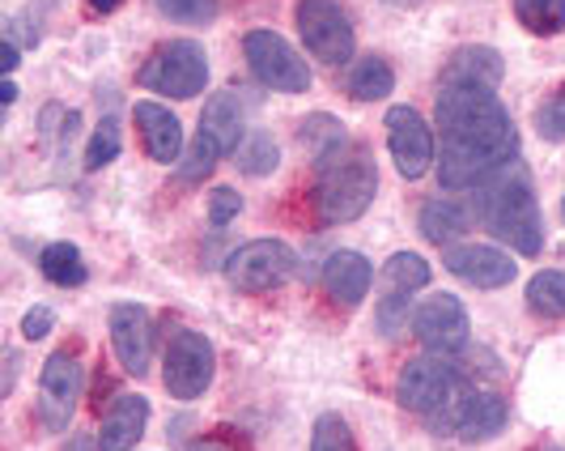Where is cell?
Wrapping results in <instances>:
<instances>
[{"instance_id": "1", "label": "cell", "mask_w": 565, "mask_h": 451, "mask_svg": "<svg viewBox=\"0 0 565 451\" xmlns=\"http://www.w3.org/2000/svg\"><path fill=\"white\" fill-rule=\"evenodd\" d=\"M434 119L443 128V162L438 179L447 192H463L489 179L493 170L514 162L519 133L502 98L484 85H443Z\"/></svg>"}, {"instance_id": "2", "label": "cell", "mask_w": 565, "mask_h": 451, "mask_svg": "<svg viewBox=\"0 0 565 451\" xmlns=\"http://www.w3.org/2000/svg\"><path fill=\"white\" fill-rule=\"evenodd\" d=\"M472 218L519 255H540L544 248V218L532 192V175L519 158L472 188Z\"/></svg>"}, {"instance_id": "3", "label": "cell", "mask_w": 565, "mask_h": 451, "mask_svg": "<svg viewBox=\"0 0 565 451\" xmlns=\"http://www.w3.org/2000/svg\"><path fill=\"white\" fill-rule=\"evenodd\" d=\"M379 197V170L366 154H349L328 162L319 183H315V213L323 226H349L366 213Z\"/></svg>"}, {"instance_id": "4", "label": "cell", "mask_w": 565, "mask_h": 451, "mask_svg": "<svg viewBox=\"0 0 565 451\" xmlns=\"http://www.w3.org/2000/svg\"><path fill=\"white\" fill-rule=\"evenodd\" d=\"M137 82H141V90L167 94V98H196L209 85V56L192 39H170L145 60Z\"/></svg>"}, {"instance_id": "5", "label": "cell", "mask_w": 565, "mask_h": 451, "mask_svg": "<svg viewBox=\"0 0 565 451\" xmlns=\"http://www.w3.org/2000/svg\"><path fill=\"white\" fill-rule=\"evenodd\" d=\"M222 269L238 294H268V290H281L298 273V255L281 239H252L234 248Z\"/></svg>"}, {"instance_id": "6", "label": "cell", "mask_w": 565, "mask_h": 451, "mask_svg": "<svg viewBox=\"0 0 565 451\" xmlns=\"http://www.w3.org/2000/svg\"><path fill=\"white\" fill-rule=\"evenodd\" d=\"M243 56L259 85L277 90V94H307L311 90V64L294 52V43H285L277 30H252L243 39Z\"/></svg>"}, {"instance_id": "7", "label": "cell", "mask_w": 565, "mask_h": 451, "mask_svg": "<svg viewBox=\"0 0 565 451\" xmlns=\"http://www.w3.org/2000/svg\"><path fill=\"white\" fill-rule=\"evenodd\" d=\"M294 22L302 34V48L323 64H349L358 52V34L349 13L340 9L337 0H298Z\"/></svg>"}, {"instance_id": "8", "label": "cell", "mask_w": 565, "mask_h": 451, "mask_svg": "<svg viewBox=\"0 0 565 451\" xmlns=\"http://www.w3.org/2000/svg\"><path fill=\"white\" fill-rule=\"evenodd\" d=\"M213 375H217V354H213V340L183 328L174 333V340L167 345V363H162V384L174 400H196L213 388Z\"/></svg>"}, {"instance_id": "9", "label": "cell", "mask_w": 565, "mask_h": 451, "mask_svg": "<svg viewBox=\"0 0 565 451\" xmlns=\"http://www.w3.org/2000/svg\"><path fill=\"white\" fill-rule=\"evenodd\" d=\"M459 396V370L443 354H425L413 358L396 375V400L408 413H438Z\"/></svg>"}, {"instance_id": "10", "label": "cell", "mask_w": 565, "mask_h": 451, "mask_svg": "<svg viewBox=\"0 0 565 451\" xmlns=\"http://www.w3.org/2000/svg\"><path fill=\"white\" fill-rule=\"evenodd\" d=\"M429 285V264H425L417 252H396L387 264H383V273H379V303H374V319H379V333L383 337H396L399 328H404V319H408V303H413V294Z\"/></svg>"}, {"instance_id": "11", "label": "cell", "mask_w": 565, "mask_h": 451, "mask_svg": "<svg viewBox=\"0 0 565 451\" xmlns=\"http://www.w3.org/2000/svg\"><path fill=\"white\" fill-rule=\"evenodd\" d=\"M85 370L77 363L73 349H60L43 363L39 375V418L47 430H68L73 413H77V400H82Z\"/></svg>"}, {"instance_id": "12", "label": "cell", "mask_w": 565, "mask_h": 451, "mask_svg": "<svg viewBox=\"0 0 565 451\" xmlns=\"http://www.w3.org/2000/svg\"><path fill=\"white\" fill-rule=\"evenodd\" d=\"M413 333L422 340L429 354H443L451 358L459 354L468 337H472V324H468V311L455 294H429L417 315H413Z\"/></svg>"}, {"instance_id": "13", "label": "cell", "mask_w": 565, "mask_h": 451, "mask_svg": "<svg viewBox=\"0 0 565 451\" xmlns=\"http://www.w3.org/2000/svg\"><path fill=\"white\" fill-rule=\"evenodd\" d=\"M387 149L396 158V170L404 179H422L434 167V133L417 107H392L387 112Z\"/></svg>"}, {"instance_id": "14", "label": "cell", "mask_w": 565, "mask_h": 451, "mask_svg": "<svg viewBox=\"0 0 565 451\" xmlns=\"http://www.w3.org/2000/svg\"><path fill=\"white\" fill-rule=\"evenodd\" d=\"M111 345L119 367L128 375H149V363H153V319L141 303H119L111 307Z\"/></svg>"}, {"instance_id": "15", "label": "cell", "mask_w": 565, "mask_h": 451, "mask_svg": "<svg viewBox=\"0 0 565 451\" xmlns=\"http://www.w3.org/2000/svg\"><path fill=\"white\" fill-rule=\"evenodd\" d=\"M443 264H447V273H455L459 282L477 285V290H502V285H510L514 273H519V264H514L502 248H493V243L447 248Z\"/></svg>"}, {"instance_id": "16", "label": "cell", "mask_w": 565, "mask_h": 451, "mask_svg": "<svg viewBox=\"0 0 565 451\" xmlns=\"http://www.w3.org/2000/svg\"><path fill=\"white\" fill-rule=\"evenodd\" d=\"M463 443H484L507 426V400L498 392H459L443 409Z\"/></svg>"}, {"instance_id": "17", "label": "cell", "mask_w": 565, "mask_h": 451, "mask_svg": "<svg viewBox=\"0 0 565 451\" xmlns=\"http://www.w3.org/2000/svg\"><path fill=\"white\" fill-rule=\"evenodd\" d=\"M132 119H137V128L145 137V154L153 162H162V167H179V158H183V124H179V115L162 107V103H153V98H145V103H137Z\"/></svg>"}, {"instance_id": "18", "label": "cell", "mask_w": 565, "mask_h": 451, "mask_svg": "<svg viewBox=\"0 0 565 451\" xmlns=\"http://www.w3.org/2000/svg\"><path fill=\"white\" fill-rule=\"evenodd\" d=\"M370 282H374V269L362 252H332L328 264H323V290L332 298V307L353 311L362 307V298L370 294Z\"/></svg>"}, {"instance_id": "19", "label": "cell", "mask_w": 565, "mask_h": 451, "mask_svg": "<svg viewBox=\"0 0 565 451\" xmlns=\"http://www.w3.org/2000/svg\"><path fill=\"white\" fill-rule=\"evenodd\" d=\"M145 422H149V400L137 392H119L115 405L107 409L103 426H98L94 451H132L141 443Z\"/></svg>"}, {"instance_id": "20", "label": "cell", "mask_w": 565, "mask_h": 451, "mask_svg": "<svg viewBox=\"0 0 565 451\" xmlns=\"http://www.w3.org/2000/svg\"><path fill=\"white\" fill-rule=\"evenodd\" d=\"M502 77H507V64L484 43L451 52L447 69H443V85H484V90H498Z\"/></svg>"}, {"instance_id": "21", "label": "cell", "mask_w": 565, "mask_h": 451, "mask_svg": "<svg viewBox=\"0 0 565 451\" xmlns=\"http://www.w3.org/2000/svg\"><path fill=\"white\" fill-rule=\"evenodd\" d=\"M243 128H247V119H243L238 94H234V90H217V94L204 103V112H200V133H209L213 141L222 145V154H238V145L247 141Z\"/></svg>"}, {"instance_id": "22", "label": "cell", "mask_w": 565, "mask_h": 451, "mask_svg": "<svg viewBox=\"0 0 565 451\" xmlns=\"http://www.w3.org/2000/svg\"><path fill=\"white\" fill-rule=\"evenodd\" d=\"M417 222H422V234L429 239V243L451 248L455 239L468 230L472 213H468V209H459L455 200H425L422 213H417Z\"/></svg>"}, {"instance_id": "23", "label": "cell", "mask_w": 565, "mask_h": 451, "mask_svg": "<svg viewBox=\"0 0 565 451\" xmlns=\"http://www.w3.org/2000/svg\"><path fill=\"white\" fill-rule=\"evenodd\" d=\"M39 269H43V277L52 285H60V290H77V285H85V277H89L77 243H47L43 255H39Z\"/></svg>"}, {"instance_id": "24", "label": "cell", "mask_w": 565, "mask_h": 451, "mask_svg": "<svg viewBox=\"0 0 565 451\" xmlns=\"http://www.w3.org/2000/svg\"><path fill=\"white\" fill-rule=\"evenodd\" d=\"M392 90H396V73L383 56H366L353 64V73H349V98L353 103H379Z\"/></svg>"}, {"instance_id": "25", "label": "cell", "mask_w": 565, "mask_h": 451, "mask_svg": "<svg viewBox=\"0 0 565 451\" xmlns=\"http://www.w3.org/2000/svg\"><path fill=\"white\" fill-rule=\"evenodd\" d=\"M298 141L311 149L319 167H328V162H337V154L344 149V128L332 115H307L298 124Z\"/></svg>"}, {"instance_id": "26", "label": "cell", "mask_w": 565, "mask_h": 451, "mask_svg": "<svg viewBox=\"0 0 565 451\" xmlns=\"http://www.w3.org/2000/svg\"><path fill=\"white\" fill-rule=\"evenodd\" d=\"M527 307L540 319H562L565 315V273L544 269L527 282Z\"/></svg>"}, {"instance_id": "27", "label": "cell", "mask_w": 565, "mask_h": 451, "mask_svg": "<svg viewBox=\"0 0 565 451\" xmlns=\"http://www.w3.org/2000/svg\"><path fill=\"white\" fill-rule=\"evenodd\" d=\"M514 18L523 22V30L553 39L565 30V0H514Z\"/></svg>"}, {"instance_id": "28", "label": "cell", "mask_w": 565, "mask_h": 451, "mask_svg": "<svg viewBox=\"0 0 565 451\" xmlns=\"http://www.w3.org/2000/svg\"><path fill=\"white\" fill-rule=\"evenodd\" d=\"M238 170L243 175H252V179H264V175H273V170L281 167V149H277V141L268 137V133H252L247 141L238 145Z\"/></svg>"}, {"instance_id": "29", "label": "cell", "mask_w": 565, "mask_h": 451, "mask_svg": "<svg viewBox=\"0 0 565 451\" xmlns=\"http://www.w3.org/2000/svg\"><path fill=\"white\" fill-rule=\"evenodd\" d=\"M217 158H222V145L213 141L209 133H196L192 149L179 158V179H183V183H200V179H209L213 167H217Z\"/></svg>"}, {"instance_id": "30", "label": "cell", "mask_w": 565, "mask_h": 451, "mask_svg": "<svg viewBox=\"0 0 565 451\" xmlns=\"http://www.w3.org/2000/svg\"><path fill=\"white\" fill-rule=\"evenodd\" d=\"M153 4L162 18L183 22V27H209L222 13V0H153Z\"/></svg>"}, {"instance_id": "31", "label": "cell", "mask_w": 565, "mask_h": 451, "mask_svg": "<svg viewBox=\"0 0 565 451\" xmlns=\"http://www.w3.org/2000/svg\"><path fill=\"white\" fill-rule=\"evenodd\" d=\"M311 451H358V439L340 413H319L311 430Z\"/></svg>"}, {"instance_id": "32", "label": "cell", "mask_w": 565, "mask_h": 451, "mask_svg": "<svg viewBox=\"0 0 565 451\" xmlns=\"http://www.w3.org/2000/svg\"><path fill=\"white\" fill-rule=\"evenodd\" d=\"M119 145H124L119 124L107 115V119L98 124V133L89 137V145H85V170H103L107 162H115V158H119Z\"/></svg>"}, {"instance_id": "33", "label": "cell", "mask_w": 565, "mask_h": 451, "mask_svg": "<svg viewBox=\"0 0 565 451\" xmlns=\"http://www.w3.org/2000/svg\"><path fill=\"white\" fill-rule=\"evenodd\" d=\"M536 133L553 145L565 141V85L536 112Z\"/></svg>"}, {"instance_id": "34", "label": "cell", "mask_w": 565, "mask_h": 451, "mask_svg": "<svg viewBox=\"0 0 565 451\" xmlns=\"http://www.w3.org/2000/svg\"><path fill=\"white\" fill-rule=\"evenodd\" d=\"M238 213H243V197L234 188H213V197H209V222L230 226Z\"/></svg>"}, {"instance_id": "35", "label": "cell", "mask_w": 565, "mask_h": 451, "mask_svg": "<svg viewBox=\"0 0 565 451\" xmlns=\"http://www.w3.org/2000/svg\"><path fill=\"white\" fill-rule=\"evenodd\" d=\"M52 328H56V311L52 307H34V311H26V319H22V337L26 340H43Z\"/></svg>"}, {"instance_id": "36", "label": "cell", "mask_w": 565, "mask_h": 451, "mask_svg": "<svg viewBox=\"0 0 565 451\" xmlns=\"http://www.w3.org/2000/svg\"><path fill=\"white\" fill-rule=\"evenodd\" d=\"M18 43H13V39H4V48H0V64H4V73H13V69H18Z\"/></svg>"}, {"instance_id": "37", "label": "cell", "mask_w": 565, "mask_h": 451, "mask_svg": "<svg viewBox=\"0 0 565 451\" xmlns=\"http://www.w3.org/2000/svg\"><path fill=\"white\" fill-rule=\"evenodd\" d=\"M188 451H234L226 443V439H200V443H192Z\"/></svg>"}, {"instance_id": "38", "label": "cell", "mask_w": 565, "mask_h": 451, "mask_svg": "<svg viewBox=\"0 0 565 451\" xmlns=\"http://www.w3.org/2000/svg\"><path fill=\"white\" fill-rule=\"evenodd\" d=\"M119 4H124V0H89V13H103V18H107V13H115Z\"/></svg>"}, {"instance_id": "39", "label": "cell", "mask_w": 565, "mask_h": 451, "mask_svg": "<svg viewBox=\"0 0 565 451\" xmlns=\"http://www.w3.org/2000/svg\"><path fill=\"white\" fill-rule=\"evenodd\" d=\"M13 98H18V82H13V77H4V85H0V103L9 107Z\"/></svg>"}, {"instance_id": "40", "label": "cell", "mask_w": 565, "mask_h": 451, "mask_svg": "<svg viewBox=\"0 0 565 451\" xmlns=\"http://www.w3.org/2000/svg\"><path fill=\"white\" fill-rule=\"evenodd\" d=\"M68 451H89V439H73V448Z\"/></svg>"}, {"instance_id": "41", "label": "cell", "mask_w": 565, "mask_h": 451, "mask_svg": "<svg viewBox=\"0 0 565 451\" xmlns=\"http://www.w3.org/2000/svg\"><path fill=\"white\" fill-rule=\"evenodd\" d=\"M387 4H422V0H387Z\"/></svg>"}, {"instance_id": "42", "label": "cell", "mask_w": 565, "mask_h": 451, "mask_svg": "<svg viewBox=\"0 0 565 451\" xmlns=\"http://www.w3.org/2000/svg\"><path fill=\"white\" fill-rule=\"evenodd\" d=\"M544 451H565V448H544Z\"/></svg>"}, {"instance_id": "43", "label": "cell", "mask_w": 565, "mask_h": 451, "mask_svg": "<svg viewBox=\"0 0 565 451\" xmlns=\"http://www.w3.org/2000/svg\"><path fill=\"white\" fill-rule=\"evenodd\" d=\"M562 218H565V200H562Z\"/></svg>"}]
</instances>
